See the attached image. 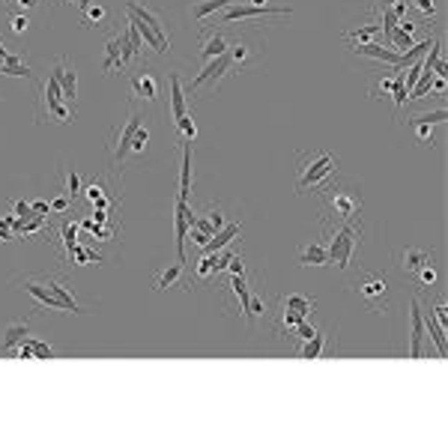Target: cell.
I'll use <instances>...</instances> for the list:
<instances>
[{
	"instance_id": "1",
	"label": "cell",
	"mask_w": 448,
	"mask_h": 448,
	"mask_svg": "<svg viewBox=\"0 0 448 448\" xmlns=\"http://www.w3.org/2000/svg\"><path fill=\"white\" fill-rule=\"evenodd\" d=\"M338 174V158L326 149H302L296 156V192L305 194L308 188L320 194Z\"/></svg>"
},
{
	"instance_id": "2",
	"label": "cell",
	"mask_w": 448,
	"mask_h": 448,
	"mask_svg": "<svg viewBox=\"0 0 448 448\" xmlns=\"http://www.w3.org/2000/svg\"><path fill=\"white\" fill-rule=\"evenodd\" d=\"M126 15H128V24H135L141 39L153 48L156 54L171 51V39H167L165 18L158 15L156 9H149L147 0H126Z\"/></svg>"
},
{
	"instance_id": "3",
	"label": "cell",
	"mask_w": 448,
	"mask_h": 448,
	"mask_svg": "<svg viewBox=\"0 0 448 448\" xmlns=\"http://www.w3.org/2000/svg\"><path fill=\"white\" fill-rule=\"evenodd\" d=\"M358 236H362V222H358V224L347 222V224L338 227L335 233L326 231V239H329V245H326L329 263H335L338 269H350V257H353L356 245H358Z\"/></svg>"
},
{
	"instance_id": "4",
	"label": "cell",
	"mask_w": 448,
	"mask_h": 448,
	"mask_svg": "<svg viewBox=\"0 0 448 448\" xmlns=\"http://www.w3.org/2000/svg\"><path fill=\"white\" fill-rule=\"evenodd\" d=\"M45 117L57 119V123H72L75 119V108L66 102L63 93H60V81L57 75H48V84L42 87V96H39V108H36V123H45Z\"/></svg>"
},
{
	"instance_id": "5",
	"label": "cell",
	"mask_w": 448,
	"mask_h": 448,
	"mask_svg": "<svg viewBox=\"0 0 448 448\" xmlns=\"http://www.w3.org/2000/svg\"><path fill=\"white\" fill-rule=\"evenodd\" d=\"M141 111H138L135 105H128V114L126 119L119 123L111 138H108V153H111V167H123V158L128 156V147H132L135 141V135H138V128H141Z\"/></svg>"
},
{
	"instance_id": "6",
	"label": "cell",
	"mask_w": 448,
	"mask_h": 448,
	"mask_svg": "<svg viewBox=\"0 0 448 448\" xmlns=\"http://www.w3.org/2000/svg\"><path fill=\"white\" fill-rule=\"evenodd\" d=\"M323 197H326V204H329V209L341 218V222H356L358 218V213H362V197H358L353 188H344V185H332L329 183L323 192H320Z\"/></svg>"
},
{
	"instance_id": "7",
	"label": "cell",
	"mask_w": 448,
	"mask_h": 448,
	"mask_svg": "<svg viewBox=\"0 0 448 448\" xmlns=\"http://www.w3.org/2000/svg\"><path fill=\"white\" fill-rule=\"evenodd\" d=\"M353 293L362 299L365 305H371L374 311H380V305L385 308V293H388L385 275H380V272H367V269H362V272L353 278Z\"/></svg>"
},
{
	"instance_id": "8",
	"label": "cell",
	"mask_w": 448,
	"mask_h": 448,
	"mask_svg": "<svg viewBox=\"0 0 448 448\" xmlns=\"http://www.w3.org/2000/svg\"><path fill=\"white\" fill-rule=\"evenodd\" d=\"M128 90H132V96L144 105H158V99H162V84H158L156 72L147 63L135 66L132 72H128Z\"/></svg>"
},
{
	"instance_id": "9",
	"label": "cell",
	"mask_w": 448,
	"mask_h": 448,
	"mask_svg": "<svg viewBox=\"0 0 448 448\" xmlns=\"http://www.w3.org/2000/svg\"><path fill=\"white\" fill-rule=\"evenodd\" d=\"M132 60H138V51L128 42L126 30L123 33H114L111 39L105 42V63H102V72L105 75H114V69H126Z\"/></svg>"
},
{
	"instance_id": "10",
	"label": "cell",
	"mask_w": 448,
	"mask_h": 448,
	"mask_svg": "<svg viewBox=\"0 0 448 448\" xmlns=\"http://www.w3.org/2000/svg\"><path fill=\"white\" fill-rule=\"evenodd\" d=\"M233 75V69H231V57H227V51L224 54H218V57H213L209 63H204V69L197 72V78L192 84H188V90L185 93L192 96L194 90H201V87H209V90H215L218 84L224 81V78H231Z\"/></svg>"
},
{
	"instance_id": "11",
	"label": "cell",
	"mask_w": 448,
	"mask_h": 448,
	"mask_svg": "<svg viewBox=\"0 0 448 448\" xmlns=\"http://www.w3.org/2000/svg\"><path fill=\"white\" fill-rule=\"evenodd\" d=\"M257 54H260V42H257L254 36L248 33H239L236 39H231V45H227V57H231V69H248L254 66Z\"/></svg>"
},
{
	"instance_id": "12",
	"label": "cell",
	"mask_w": 448,
	"mask_h": 448,
	"mask_svg": "<svg viewBox=\"0 0 448 448\" xmlns=\"http://www.w3.org/2000/svg\"><path fill=\"white\" fill-rule=\"evenodd\" d=\"M194 222V209L188 201L183 197H176L174 204V231H176V260L179 263H188L185 260V239H188V227Z\"/></svg>"
},
{
	"instance_id": "13",
	"label": "cell",
	"mask_w": 448,
	"mask_h": 448,
	"mask_svg": "<svg viewBox=\"0 0 448 448\" xmlns=\"http://www.w3.org/2000/svg\"><path fill=\"white\" fill-rule=\"evenodd\" d=\"M293 9L287 6H251V3H233L224 9L222 15V24H233V22H242V18H263V15H290Z\"/></svg>"
},
{
	"instance_id": "14",
	"label": "cell",
	"mask_w": 448,
	"mask_h": 448,
	"mask_svg": "<svg viewBox=\"0 0 448 448\" xmlns=\"http://www.w3.org/2000/svg\"><path fill=\"white\" fill-rule=\"evenodd\" d=\"M22 290L33 296L39 308H51V311H66V308L60 305V299L54 296V290L48 287L45 275H42V278H22Z\"/></svg>"
},
{
	"instance_id": "15",
	"label": "cell",
	"mask_w": 448,
	"mask_h": 448,
	"mask_svg": "<svg viewBox=\"0 0 448 448\" xmlns=\"http://www.w3.org/2000/svg\"><path fill=\"white\" fill-rule=\"evenodd\" d=\"M54 75H57V81H60V93H63V99H66L69 105H75V99H78V75H75V66H69L66 57H57Z\"/></svg>"
},
{
	"instance_id": "16",
	"label": "cell",
	"mask_w": 448,
	"mask_h": 448,
	"mask_svg": "<svg viewBox=\"0 0 448 448\" xmlns=\"http://www.w3.org/2000/svg\"><path fill=\"white\" fill-rule=\"evenodd\" d=\"M227 45H231V39H227L224 30H204V39H201V60L209 63L213 57L224 54Z\"/></svg>"
},
{
	"instance_id": "17",
	"label": "cell",
	"mask_w": 448,
	"mask_h": 448,
	"mask_svg": "<svg viewBox=\"0 0 448 448\" xmlns=\"http://www.w3.org/2000/svg\"><path fill=\"white\" fill-rule=\"evenodd\" d=\"M350 51L358 54V57H371V60H383V63L388 66H397V60H401V51H395V48H383V45H376V42H356L350 45Z\"/></svg>"
},
{
	"instance_id": "18",
	"label": "cell",
	"mask_w": 448,
	"mask_h": 448,
	"mask_svg": "<svg viewBox=\"0 0 448 448\" xmlns=\"http://www.w3.org/2000/svg\"><path fill=\"white\" fill-rule=\"evenodd\" d=\"M413 335H410V358H422L424 347V320H422V302L413 299Z\"/></svg>"
},
{
	"instance_id": "19",
	"label": "cell",
	"mask_w": 448,
	"mask_h": 448,
	"mask_svg": "<svg viewBox=\"0 0 448 448\" xmlns=\"http://www.w3.org/2000/svg\"><path fill=\"white\" fill-rule=\"evenodd\" d=\"M397 260H401V269L406 275H415V269H422L424 263H433V254L427 248H404L397 254Z\"/></svg>"
},
{
	"instance_id": "20",
	"label": "cell",
	"mask_w": 448,
	"mask_h": 448,
	"mask_svg": "<svg viewBox=\"0 0 448 448\" xmlns=\"http://www.w3.org/2000/svg\"><path fill=\"white\" fill-rule=\"evenodd\" d=\"M45 281H48V287L54 290V296L60 299V305L66 308V311H72V314H81L84 308L78 305V299L72 296V290H69V284L63 281V278H57V275H45Z\"/></svg>"
},
{
	"instance_id": "21",
	"label": "cell",
	"mask_w": 448,
	"mask_h": 448,
	"mask_svg": "<svg viewBox=\"0 0 448 448\" xmlns=\"http://www.w3.org/2000/svg\"><path fill=\"white\" fill-rule=\"evenodd\" d=\"M30 338V323H13V326H6V335H3V341H0V353H13L22 347L24 341Z\"/></svg>"
},
{
	"instance_id": "22",
	"label": "cell",
	"mask_w": 448,
	"mask_h": 448,
	"mask_svg": "<svg viewBox=\"0 0 448 448\" xmlns=\"http://www.w3.org/2000/svg\"><path fill=\"white\" fill-rule=\"evenodd\" d=\"M239 231H242V222H227V224L222 227V231H215V236H213V239H209V242H206V248H204V251H206V254H213V251H222V248H227V245H231L233 239L239 236Z\"/></svg>"
},
{
	"instance_id": "23",
	"label": "cell",
	"mask_w": 448,
	"mask_h": 448,
	"mask_svg": "<svg viewBox=\"0 0 448 448\" xmlns=\"http://www.w3.org/2000/svg\"><path fill=\"white\" fill-rule=\"evenodd\" d=\"M176 197H192V141H183V167H179V192Z\"/></svg>"
},
{
	"instance_id": "24",
	"label": "cell",
	"mask_w": 448,
	"mask_h": 448,
	"mask_svg": "<svg viewBox=\"0 0 448 448\" xmlns=\"http://www.w3.org/2000/svg\"><path fill=\"white\" fill-rule=\"evenodd\" d=\"M185 87L179 72H171V119H179L183 114H188V102H185Z\"/></svg>"
},
{
	"instance_id": "25",
	"label": "cell",
	"mask_w": 448,
	"mask_h": 448,
	"mask_svg": "<svg viewBox=\"0 0 448 448\" xmlns=\"http://www.w3.org/2000/svg\"><path fill=\"white\" fill-rule=\"evenodd\" d=\"M239 3V0H192V18L194 22H206L209 15H215L218 9H227Z\"/></svg>"
},
{
	"instance_id": "26",
	"label": "cell",
	"mask_w": 448,
	"mask_h": 448,
	"mask_svg": "<svg viewBox=\"0 0 448 448\" xmlns=\"http://www.w3.org/2000/svg\"><path fill=\"white\" fill-rule=\"evenodd\" d=\"M57 239H60V245H63V260L69 263V254H72V248L78 242V222L75 218H63V222H60Z\"/></svg>"
},
{
	"instance_id": "27",
	"label": "cell",
	"mask_w": 448,
	"mask_h": 448,
	"mask_svg": "<svg viewBox=\"0 0 448 448\" xmlns=\"http://www.w3.org/2000/svg\"><path fill=\"white\" fill-rule=\"evenodd\" d=\"M422 320L427 323V332H431V338H433V344H436V353H440V358H445V326L436 320L433 317V311L431 308H422Z\"/></svg>"
},
{
	"instance_id": "28",
	"label": "cell",
	"mask_w": 448,
	"mask_h": 448,
	"mask_svg": "<svg viewBox=\"0 0 448 448\" xmlns=\"http://www.w3.org/2000/svg\"><path fill=\"white\" fill-rule=\"evenodd\" d=\"M281 305L284 308H290V311H296L299 317H311L314 314V308H317V299H311V296H302V293H290V296H284L281 299Z\"/></svg>"
},
{
	"instance_id": "29",
	"label": "cell",
	"mask_w": 448,
	"mask_h": 448,
	"mask_svg": "<svg viewBox=\"0 0 448 448\" xmlns=\"http://www.w3.org/2000/svg\"><path fill=\"white\" fill-rule=\"evenodd\" d=\"M0 75H13V78H27V81H33V69H30L22 57L9 54L6 60H0Z\"/></svg>"
},
{
	"instance_id": "30",
	"label": "cell",
	"mask_w": 448,
	"mask_h": 448,
	"mask_svg": "<svg viewBox=\"0 0 448 448\" xmlns=\"http://www.w3.org/2000/svg\"><path fill=\"white\" fill-rule=\"evenodd\" d=\"M299 263H302V266H326V263H329L326 245H320V242H311V245L299 248Z\"/></svg>"
},
{
	"instance_id": "31",
	"label": "cell",
	"mask_w": 448,
	"mask_h": 448,
	"mask_svg": "<svg viewBox=\"0 0 448 448\" xmlns=\"http://www.w3.org/2000/svg\"><path fill=\"white\" fill-rule=\"evenodd\" d=\"M183 275H185V263H179V260L176 263H167L162 269V275L156 278V290H167V287H174Z\"/></svg>"
},
{
	"instance_id": "32",
	"label": "cell",
	"mask_w": 448,
	"mask_h": 448,
	"mask_svg": "<svg viewBox=\"0 0 448 448\" xmlns=\"http://www.w3.org/2000/svg\"><path fill=\"white\" fill-rule=\"evenodd\" d=\"M105 257L96 251V248H87V245H78L75 242V248H72V254H69V263L72 266H87V263H102Z\"/></svg>"
},
{
	"instance_id": "33",
	"label": "cell",
	"mask_w": 448,
	"mask_h": 448,
	"mask_svg": "<svg viewBox=\"0 0 448 448\" xmlns=\"http://www.w3.org/2000/svg\"><path fill=\"white\" fill-rule=\"evenodd\" d=\"M105 18H108V9L102 3H90L84 13H81V24L84 27H102Z\"/></svg>"
},
{
	"instance_id": "34",
	"label": "cell",
	"mask_w": 448,
	"mask_h": 448,
	"mask_svg": "<svg viewBox=\"0 0 448 448\" xmlns=\"http://www.w3.org/2000/svg\"><path fill=\"white\" fill-rule=\"evenodd\" d=\"M302 344L305 347L299 350V356H302V358H320L323 356V347H326V335L320 332V329H317V335L308 338V341H302Z\"/></svg>"
},
{
	"instance_id": "35",
	"label": "cell",
	"mask_w": 448,
	"mask_h": 448,
	"mask_svg": "<svg viewBox=\"0 0 448 448\" xmlns=\"http://www.w3.org/2000/svg\"><path fill=\"white\" fill-rule=\"evenodd\" d=\"M406 126H410L413 128V135H415V141L418 144H433V123H424V119H410V123H406Z\"/></svg>"
},
{
	"instance_id": "36",
	"label": "cell",
	"mask_w": 448,
	"mask_h": 448,
	"mask_svg": "<svg viewBox=\"0 0 448 448\" xmlns=\"http://www.w3.org/2000/svg\"><path fill=\"white\" fill-rule=\"evenodd\" d=\"M176 132H179V141H194L197 138V126H194V117L192 114H183L179 119H174Z\"/></svg>"
},
{
	"instance_id": "37",
	"label": "cell",
	"mask_w": 448,
	"mask_h": 448,
	"mask_svg": "<svg viewBox=\"0 0 448 448\" xmlns=\"http://www.w3.org/2000/svg\"><path fill=\"white\" fill-rule=\"evenodd\" d=\"M376 30H380V24H367V27H358V30H350V33H344V39L350 45L356 42H371V39L376 36Z\"/></svg>"
},
{
	"instance_id": "38",
	"label": "cell",
	"mask_w": 448,
	"mask_h": 448,
	"mask_svg": "<svg viewBox=\"0 0 448 448\" xmlns=\"http://www.w3.org/2000/svg\"><path fill=\"white\" fill-rule=\"evenodd\" d=\"M415 278H418V287H422V290H431L440 275H436V266L433 263H424L422 269H415Z\"/></svg>"
},
{
	"instance_id": "39",
	"label": "cell",
	"mask_w": 448,
	"mask_h": 448,
	"mask_svg": "<svg viewBox=\"0 0 448 448\" xmlns=\"http://www.w3.org/2000/svg\"><path fill=\"white\" fill-rule=\"evenodd\" d=\"M194 275H197V281H206V278H213L215 275V257L213 254H204L201 260H197V266H194Z\"/></svg>"
},
{
	"instance_id": "40",
	"label": "cell",
	"mask_w": 448,
	"mask_h": 448,
	"mask_svg": "<svg viewBox=\"0 0 448 448\" xmlns=\"http://www.w3.org/2000/svg\"><path fill=\"white\" fill-rule=\"evenodd\" d=\"M63 194H69L72 201H78V197H81V176H78L75 167H69V171H66V188H63Z\"/></svg>"
},
{
	"instance_id": "41",
	"label": "cell",
	"mask_w": 448,
	"mask_h": 448,
	"mask_svg": "<svg viewBox=\"0 0 448 448\" xmlns=\"http://www.w3.org/2000/svg\"><path fill=\"white\" fill-rule=\"evenodd\" d=\"M266 314H269L266 299H260V296H251V299H248V323H254V317H266Z\"/></svg>"
},
{
	"instance_id": "42",
	"label": "cell",
	"mask_w": 448,
	"mask_h": 448,
	"mask_svg": "<svg viewBox=\"0 0 448 448\" xmlns=\"http://www.w3.org/2000/svg\"><path fill=\"white\" fill-rule=\"evenodd\" d=\"M383 33H385V42H388V39H392V33H395V27H397V15L392 13V6H383ZM388 48H392V45H388Z\"/></svg>"
},
{
	"instance_id": "43",
	"label": "cell",
	"mask_w": 448,
	"mask_h": 448,
	"mask_svg": "<svg viewBox=\"0 0 448 448\" xmlns=\"http://www.w3.org/2000/svg\"><path fill=\"white\" fill-rule=\"evenodd\" d=\"M410 6H415L418 13H422L424 22H433V18H436V3H433V0H410Z\"/></svg>"
},
{
	"instance_id": "44",
	"label": "cell",
	"mask_w": 448,
	"mask_h": 448,
	"mask_svg": "<svg viewBox=\"0 0 448 448\" xmlns=\"http://www.w3.org/2000/svg\"><path fill=\"white\" fill-rule=\"evenodd\" d=\"M147 141H149V128H147V126H141V128H138V135H135V141H132V147H128V153L141 156L144 149H147Z\"/></svg>"
},
{
	"instance_id": "45",
	"label": "cell",
	"mask_w": 448,
	"mask_h": 448,
	"mask_svg": "<svg viewBox=\"0 0 448 448\" xmlns=\"http://www.w3.org/2000/svg\"><path fill=\"white\" fill-rule=\"evenodd\" d=\"M27 27H30V18H27V15H22V13L9 15V30H13L15 36H22V33H27Z\"/></svg>"
},
{
	"instance_id": "46",
	"label": "cell",
	"mask_w": 448,
	"mask_h": 448,
	"mask_svg": "<svg viewBox=\"0 0 448 448\" xmlns=\"http://www.w3.org/2000/svg\"><path fill=\"white\" fill-rule=\"evenodd\" d=\"M72 197H69V194H63V197H54V201L51 204H48V206H51V213H57V215H66L69 213V209H72Z\"/></svg>"
},
{
	"instance_id": "47",
	"label": "cell",
	"mask_w": 448,
	"mask_h": 448,
	"mask_svg": "<svg viewBox=\"0 0 448 448\" xmlns=\"http://www.w3.org/2000/svg\"><path fill=\"white\" fill-rule=\"evenodd\" d=\"M392 84H395V75H385L383 81H380V87H376L371 96H374V99H385L388 93H392Z\"/></svg>"
},
{
	"instance_id": "48",
	"label": "cell",
	"mask_w": 448,
	"mask_h": 448,
	"mask_svg": "<svg viewBox=\"0 0 448 448\" xmlns=\"http://www.w3.org/2000/svg\"><path fill=\"white\" fill-rule=\"evenodd\" d=\"M33 341V358H51L54 356V350L48 344H42V341H36V338H30Z\"/></svg>"
},
{
	"instance_id": "49",
	"label": "cell",
	"mask_w": 448,
	"mask_h": 448,
	"mask_svg": "<svg viewBox=\"0 0 448 448\" xmlns=\"http://www.w3.org/2000/svg\"><path fill=\"white\" fill-rule=\"evenodd\" d=\"M227 269H231V275H245V260H242V254H233L231 260H227Z\"/></svg>"
},
{
	"instance_id": "50",
	"label": "cell",
	"mask_w": 448,
	"mask_h": 448,
	"mask_svg": "<svg viewBox=\"0 0 448 448\" xmlns=\"http://www.w3.org/2000/svg\"><path fill=\"white\" fill-rule=\"evenodd\" d=\"M15 215L18 218H30V215H33V206H30V201H15Z\"/></svg>"
},
{
	"instance_id": "51",
	"label": "cell",
	"mask_w": 448,
	"mask_h": 448,
	"mask_svg": "<svg viewBox=\"0 0 448 448\" xmlns=\"http://www.w3.org/2000/svg\"><path fill=\"white\" fill-rule=\"evenodd\" d=\"M397 30H401V33H406V36H413V39H415V24L410 22V18H397Z\"/></svg>"
},
{
	"instance_id": "52",
	"label": "cell",
	"mask_w": 448,
	"mask_h": 448,
	"mask_svg": "<svg viewBox=\"0 0 448 448\" xmlns=\"http://www.w3.org/2000/svg\"><path fill=\"white\" fill-rule=\"evenodd\" d=\"M30 206H33V215H51V206H48V201H33Z\"/></svg>"
},
{
	"instance_id": "53",
	"label": "cell",
	"mask_w": 448,
	"mask_h": 448,
	"mask_svg": "<svg viewBox=\"0 0 448 448\" xmlns=\"http://www.w3.org/2000/svg\"><path fill=\"white\" fill-rule=\"evenodd\" d=\"M39 3V0H18V6H22V9H33Z\"/></svg>"
},
{
	"instance_id": "54",
	"label": "cell",
	"mask_w": 448,
	"mask_h": 448,
	"mask_svg": "<svg viewBox=\"0 0 448 448\" xmlns=\"http://www.w3.org/2000/svg\"><path fill=\"white\" fill-rule=\"evenodd\" d=\"M90 3H96V0H78V13H84V9H87Z\"/></svg>"
},
{
	"instance_id": "55",
	"label": "cell",
	"mask_w": 448,
	"mask_h": 448,
	"mask_svg": "<svg viewBox=\"0 0 448 448\" xmlns=\"http://www.w3.org/2000/svg\"><path fill=\"white\" fill-rule=\"evenodd\" d=\"M248 3H251V6H266L269 0H248Z\"/></svg>"
},
{
	"instance_id": "56",
	"label": "cell",
	"mask_w": 448,
	"mask_h": 448,
	"mask_svg": "<svg viewBox=\"0 0 448 448\" xmlns=\"http://www.w3.org/2000/svg\"><path fill=\"white\" fill-rule=\"evenodd\" d=\"M6 57H9V51L3 48V42H0V60H6Z\"/></svg>"
},
{
	"instance_id": "57",
	"label": "cell",
	"mask_w": 448,
	"mask_h": 448,
	"mask_svg": "<svg viewBox=\"0 0 448 448\" xmlns=\"http://www.w3.org/2000/svg\"><path fill=\"white\" fill-rule=\"evenodd\" d=\"M380 3H383V6H392V3H395V0H380Z\"/></svg>"
},
{
	"instance_id": "58",
	"label": "cell",
	"mask_w": 448,
	"mask_h": 448,
	"mask_svg": "<svg viewBox=\"0 0 448 448\" xmlns=\"http://www.w3.org/2000/svg\"><path fill=\"white\" fill-rule=\"evenodd\" d=\"M66 3H72V6H78V0H66Z\"/></svg>"
}]
</instances>
